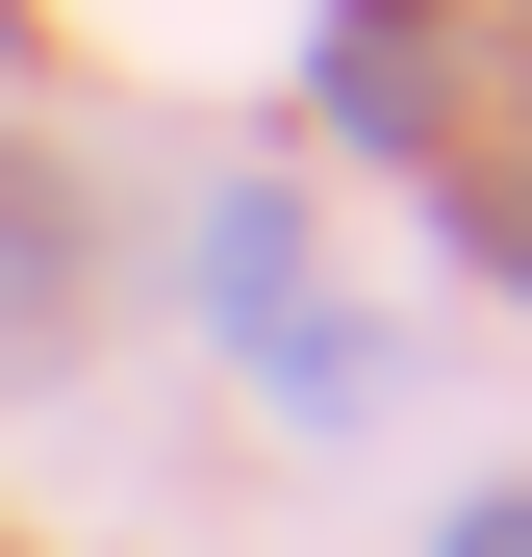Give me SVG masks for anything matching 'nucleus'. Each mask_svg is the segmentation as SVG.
Listing matches in <instances>:
<instances>
[{
	"label": "nucleus",
	"instance_id": "obj_3",
	"mask_svg": "<svg viewBox=\"0 0 532 557\" xmlns=\"http://www.w3.org/2000/svg\"><path fill=\"white\" fill-rule=\"evenodd\" d=\"M507 278H532V203H507Z\"/></svg>",
	"mask_w": 532,
	"mask_h": 557
},
{
	"label": "nucleus",
	"instance_id": "obj_2",
	"mask_svg": "<svg viewBox=\"0 0 532 557\" xmlns=\"http://www.w3.org/2000/svg\"><path fill=\"white\" fill-rule=\"evenodd\" d=\"M431 557H532V507H457V532H431Z\"/></svg>",
	"mask_w": 532,
	"mask_h": 557
},
{
	"label": "nucleus",
	"instance_id": "obj_1",
	"mask_svg": "<svg viewBox=\"0 0 532 557\" xmlns=\"http://www.w3.org/2000/svg\"><path fill=\"white\" fill-rule=\"evenodd\" d=\"M203 305H228V330H305V228L228 203V228H203Z\"/></svg>",
	"mask_w": 532,
	"mask_h": 557
}]
</instances>
